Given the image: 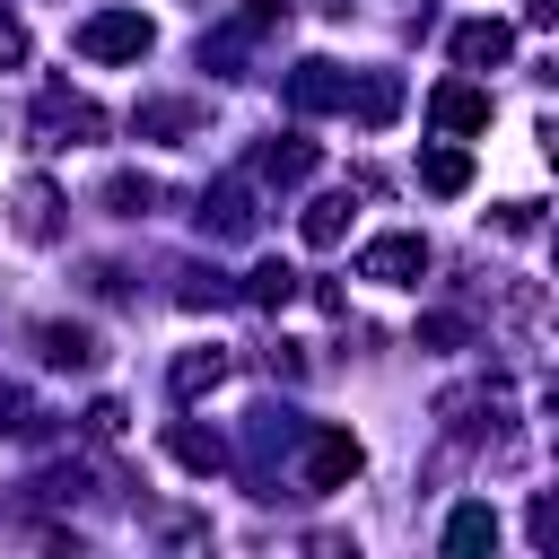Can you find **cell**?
Segmentation results:
<instances>
[{
  "label": "cell",
  "mask_w": 559,
  "mask_h": 559,
  "mask_svg": "<svg viewBox=\"0 0 559 559\" xmlns=\"http://www.w3.org/2000/svg\"><path fill=\"white\" fill-rule=\"evenodd\" d=\"M79 140H105V114L70 87H44L35 96V148H79Z\"/></svg>",
  "instance_id": "1"
},
{
  "label": "cell",
  "mask_w": 559,
  "mask_h": 559,
  "mask_svg": "<svg viewBox=\"0 0 559 559\" xmlns=\"http://www.w3.org/2000/svg\"><path fill=\"white\" fill-rule=\"evenodd\" d=\"M148 44H157V35H148L140 9H96V17L79 26V52H87V61H140Z\"/></svg>",
  "instance_id": "2"
},
{
  "label": "cell",
  "mask_w": 559,
  "mask_h": 559,
  "mask_svg": "<svg viewBox=\"0 0 559 559\" xmlns=\"http://www.w3.org/2000/svg\"><path fill=\"white\" fill-rule=\"evenodd\" d=\"M349 87H358V79H349L341 61H297L280 96H288V114H349Z\"/></svg>",
  "instance_id": "3"
},
{
  "label": "cell",
  "mask_w": 559,
  "mask_h": 559,
  "mask_svg": "<svg viewBox=\"0 0 559 559\" xmlns=\"http://www.w3.org/2000/svg\"><path fill=\"white\" fill-rule=\"evenodd\" d=\"M358 437L349 428H306V489H349L358 480Z\"/></svg>",
  "instance_id": "4"
},
{
  "label": "cell",
  "mask_w": 559,
  "mask_h": 559,
  "mask_svg": "<svg viewBox=\"0 0 559 559\" xmlns=\"http://www.w3.org/2000/svg\"><path fill=\"white\" fill-rule=\"evenodd\" d=\"M419 271H428V245L419 236H376L358 253V280H384V288H419Z\"/></svg>",
  "instance_id": "5"
},
{
  "label": "cell",
  "mask_w": 559,
  "mask_h": 559,
  "mask_svg": "<svg viewBox=\"0 0 559 559\" xmlns=\"http://www.w3.org/2000/svg\"><path fill=\"white\" fill-rule=\"evenodd\" d=\"M507 52H515V26L507 17H463L454 26V61L463 70H507Z\"/></svg>",
  "instance_id": "6"
},
{
  "label": "cell",
  "mask_w": 559,
  "mask_h": 559,
  "mask_svg": "<svg viewBox=\"0 0 559 559\" xmlns=\"http://www.w3.org/2000/svg\"><path fill=\"white\" fill-rule=\"evenodd\" d=\"M9 227H17V236H26V245H44V236H52V227H61V192H52V183H44V175H26V183H17V192H9Z\"/></svg>",
  "instance_id": "7"
},
{
  "label": "cell",
  "mask_w": 559,
  "mask_h": 559,
  "mask_svg": "<svg viewBox=\"0 0 559 559\" xmlns=\"http://www.w3.org/2000/svg\"><path fill=\"white\" fill-rule=\"evenodd\" d=\"M201 236H218V245L253 236V192H245V183H210V192H201Z\"/></svg>",
  "instance_id": "8"
},
{
  "label": "cell",
  "mask_w": 559,
  "mask_h": 559,
  "mask_svg": "<svg viewBox=\"0 0 559 559\" xmlns=\"http://www.w3.org/2000/svg\"><path fill=\"white\" fill-rule=\"evenodd\" d=\"M428 114H437L445 131H489V87H472V79H445V87L428 96Z\"/></svg>",
  "instance_id": "9"
},
{
  "label": "cell",
  "mask_w": 559,
  "mask_h": 559,
  "mask_svg": "<svg viewBox=\"0 0 559 559\" xmlns=\"http://www.w3.org/2000/svg\"><path fill=\"white\" fill-rule=\"evenodd\" d=\"M349 114H358L367 131H384V122L402 114V79H393V70H367V79L349 87Z\"/></svg>",
  "instance_id": "10"
},
{
  "label": "cell",
  "mask_w": 559,
  "mask_h": 559,
  "mask_svg": "<svg viewBox=\"0 0 559 559\" xmlns=\"http://www.w3.org/2000/svg\"><path fill=\"white\" fill-rule=\"evenodd\" d=\"M227 367H236L227 349H183V358H175V402H201V393H218V384H227Z\"/></svg>",
  "instance_id": "11"
},
{
  "label": "cell",
  "mask_w": 559,
  "mask_h": 559,
  "mask_svg": "<svg viewBox=\"0 0 559 559\" xmlns=\"http://www.w3.org/2000/svg\"><path fill=\"white\" fill-rule=\"evenodd\" d=\"M253 175H262V183H306V175H314V140H271V148H253Z\"/></svg>",
  "instance_id": "12"
},
{
  "label": "cell",
  "mask_w": 559,
  "mask_h": 559,
  "mask_svg": "<svg viewBox=\"0 0 559 559\" xmlns=\"http://www.w3.org/2000/svg\"><path fill=\"white\" fill-rule=\"evenodd\" d=\"M35 349H44V367H96V332L87 323H44Z\"/></svg>",
  "instance_id": "13"
},
{
  "label": "cell",
  "mask_w": 559,
  "mask_h": 559,
  "mask_svg": "<svg viewBox=\"0 0 559 559\" xmlns=\"http://www.w3.org/2000/svg\"><path fill=\"white\" fill-rule=\"evenodd\" d=\"M445 550H454V559H472V550H498V515H489V507H454V524H445Z\"/></svg>",
  "instance_id": "14"
},
{
  "label": "cell",
  "mask_w": 559,
  "mask_h": 559,
  "mask_svg": "<svg viewBox=\"0 0 559 559\" xmlns=\"http://www.w3.org/2000/svg\"><path fill=\"white\" fill-rule=\"evenodd\" d=\"M419 183L454 201V192H472V157H463V148H428V157H419Z\"/></svg>",
  "instance_id": "15"
},
{
  "label": "cell",
  "mask_w": 559,
  "mask_h": 559,
  "mask_svg": "<svg viewBox=\"0 0 559 559\" xmlns=\"http://www.w3.org/2000/svg\"><path fill=\"white\" fill-rule=\"evenodd\" d=\"M297 227H306V245H341V236H349V192L306 201V218H297Z\"/></svg>",
  "instance_id": "16"
},
{
  "label": "cell",
  "mask_w": 559,
  "mask_h": 559,
  "mask_svg": "<svg viewBox=\"0 0 559 559\" xmlns=\"http://www.w3.org/2000/svg\"><path fill=\"white\" fill-rule=\"evenodd\" d=\"M297 288H306V280H297V271H288V262H280V253H271V262H253V271H245V297H253V306H288V297H297Z\"/></svg>",
  "instance_id": "17"
},
{
  "label": "cell",
  "mask_w": 559,
  "mask_h": 559,
  "mask_svg": "<svg viewBox=\"0 0 559 559\" xmlns=\"http://www.w3.org/2000/svg\"><path fill=\"white\" fill-rule=\"evenodd\" d=\"M166 454H175L183 472H218V463H227V445H218L210 428H166Z\"/></svg>",
  "instance_id": "18"
},
{
  "label": "cell",
  "mask_w": 559,
  "mask_h": 559,
  "mask_svg": "<svg viewBox=\"0 0 559 559\" xmlns=\"http://www.w3.org/2000/svg\"><path fill=\"white\" fill-rule=\"evenodd\" d=\"M105 210H114V218H148V210H157V183H148V175H114V183H105Z\"/></svg>",
  "instance_id": "19"
},
{
  "label": "cell",
  "mask_w": 559,
  "mask_h": 559,
  "mask_svg": "<svg viewBox=\"0 0 559 559\" xmlns=\"http://www.w3.org/2000/svg\"><path fill=\"white\" fill-rule=\"evenodd\" d=\"M175 297H183V306H227L236 288H227L218 271H183V288H175Z\"/></svg>",
  "instance_id": "20"
},
{
  "label": "cell",
  "mask_w": 559,
  "mask_h": 559,
  "mask_svg": "<svg viewBox=\"0 0 559 559\" xmlns=\"http://www.w3.org/2000/svg\"><path fill=\"white\" fill-rule=\"evenodd\" d=\"M131 122H140V131H192L201 114H192V105H140Z\"/></svg>",
  "instance_id": "21"
},
{
  "label": "cell",
  "mask_w": 559,
  "mask_h": 559,
  "mask_svg": "<svg viewBox=\"0 0 559 559\" xmlns=\"http://www.w3.org/2000/svg\"><path fill=\"white\" fill-rule=\"evenodd\" d=\"M17 61H26V26L0 9V70H17Z\"/></svg>",
  "instance_id": "22"
},
{
  "label": "cell",
  "mask_w": 559,
  "mask_h": 559,
  "mask_svg": "<svg viewBox=\"0 0 559 559\" xmlns=\"http://www.w3.org/2000/svg\"><path fill=\"white\" fill-rule=\"evenodd\" d=\"M533 542L559 550V498H533Z\"/></svg>",
  "instance_id": "23"
},
{
  "label": "cell",
  "mask_w": 559,
  "mask_h": 559,
  "mask_svg": "<svg viewBox=\"0 0 559 559\" xmlns=\"http://www.w3.org/2000/svg\"><path fill=\"white\" fill-rule=\"evenodd\" d=\"M419 341H428V349H454V341H463V323H454V314H428V323H419Z\"/></svg>",
  "instance_id": "24"
},
{
  "label": "cell",
  "mask_w": 559,
  "mask_h": 559,
  "mask_svg": "<svg viewBox=\"0 0 559 559\" xmlns=\"http://www.w3.org/2000/svg\"><path fill=\"white\" fill-rule=\"evenodd\" d=\"M262 367H271V376H306V358H297V341H280V349H262Z\"/></svg>",
  "instance_id": "25"
},
{
  "label": "cell",
  "mask_w": 559,
  "mask_h": 559,
  "mask_svg": "<svg viewBox=\"0 0 559 559\" xmlns=\"http://www.w3.org/2000/svg\"><path fill=\"white\" fill-rule=\"evenodd\" d=\"M87 437H122V402H96L87 411Z\"/></svg>",
  "instance_id": "26"
},
{
  "label": "cell",
  "mask_w": 559,
  "mask_h": 559,
  "mask_svg": "<svg viewBox=\"0 0 559 559\" xmlns=\"http://www.w3.org/2000/svg\"><path fill=\"white\" fill-rule=\"evenodd\" d=\"M524 17L533 26H559V0H524Z\"/></svg>",
  "instance_id": "27"
},
{
  "label": "cell",
  "mask_w": 559,
  "mask_h": 559,
  "mask_svg": "<svg viewBox=\"0 0 559 559\" xmlns=\"http://www.w3.org/2000/svg\"><path fill=\"white\" fill-rule=\"evenodd\" d=\"M542 157L559 166V122H550V114H542Z\"/></svg>",
  "instance_id": "28"
},
{
  "label": "cell",
  "mask_w": 559,
  "mask_h": 559,
  "mask_svg": "<svg viewBox=\"0 0 559 559\" xmlns=\"http://www.w3.org/2000/svg\"><path fill=\"white\" fill-rule=\"evenodd\" d=\"M550 253H559V245H550Z\"/></svg>",
  "instance_id": "29"
}]
</instances>
